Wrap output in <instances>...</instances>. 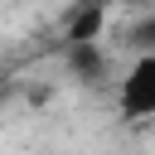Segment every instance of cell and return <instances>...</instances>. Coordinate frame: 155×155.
Here are the masks:
<instances>
[{
  "label": "cell",
  "instance_id": "obj_1",
  "mask_svg": "<svg viewBox=\"0 0 155 155\" xmlns=\"http://www.w3.org/2000/svg\"><path fill=\"white\" fill-rule=\"evenodd\" d=\"M116 107L131 121H155V48L136 53L116 78Z\"/></svg>",
  "mask_w": 155,
  "mask_h": 155
}]
</instances>
